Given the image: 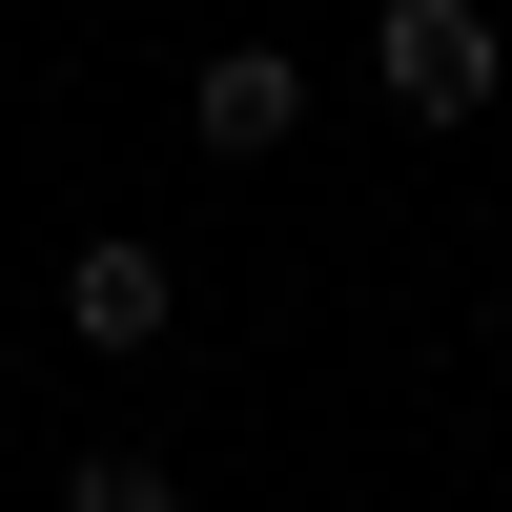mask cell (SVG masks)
<instances>
[{"instance_id":"277c9868","label":"cell","mask_w":512,"mask_h":512,"mask_svg":"<svg viewBox=\"0 0 512 512\" xmlns=\"http://www.w3.org/2000/svg\"><path fill=\"white\" fill-rule=\"evenodd\" d=\"M62 512H185V472H164V451H82Z\"/></svg>"},{"instance_id":"3957f363","label":"cell","mask_w":512,"mask_h":512,"mask_svg":"<svg viewBox=\"0 0 512 512\" xmlns=\"http://www.w3.org/2000/svg\"><path fill=\"white\" fill-rule=\"evenodd\" d=\"M164 308H185L164 246H82V267H62V328H82V349H164Z\"/></svg>"},{"instance_id":"7a4b0ae2","label":"cell","mask_w":512,"mask_h":512,"mask_svg":"<svg viewBox=\"0 0 512 512\" xmlns=\"http://www.w3.org/2000/svg\"><path fill=\"white\" fill-rule=\"evenodd\" d=\"M287 123H308V62H287V41H226V62L185 82V144H226V164H267Z\"/></svg>"},{"instance_id":"6da1fadb","label":"cell","mask_w":512,"mask_h":512,"mask_svg":"<svg viewBox=\"0 0 512 512\" xmlns=\"http://www.w3.org/2000/svg\"><path fill=\"white\" fill-rule=\"evenodd\" d=\"M369 62H390V103H410V123H492L512 41H492V0H390V21H369Z\"/></svg>"}]
</instances>
